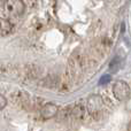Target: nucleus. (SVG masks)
I'll return each instance as SVG.
<instances>
[{"mask_svg":"<svg viewBox=\"0 0 131 131\" xmlns=\"http://www.w3.org/2000/svg\"><path fill=\"white\" fill-rule=\"evenodd\" d=\"M128 130L131 131V122H130V124H129V128H128Z\"/></svg>","mask_w":131,"mask_h":131,"instance_id":"10","label":"nucleus"},{"mask_svg":"<svg viewBox=\"0 0 131 131\" xmlns=\"http://www.w3.org/2000/svg\"><path fill=\"white\" fill-rule=\"evenodd\" d=\"M121 68H122V59L120 57H115L109 63V71L114 74V72L118 71Z\"/></svg>","mask_w":131,"mask_h":131,"instance_id":"6","label":"nucleus"},{"mask_svg":"<svg viewBox=\"0 0 131 131\" xmlns=\"http://www.w3.org/2000/svg\"><path fill=\"white\" fill-rule=\"evenodd\" d=\"M84 107L81 106V105H77L74 108L70 111V115H72V117L75 118H82L84 116Z\"/></svg>","mask_w":131,"mask_h":131,"instance_id":"7","label":"nucleus"},{"mask_svg":"<svg viewBox=\"0 0 131 131\" xmlns=\"http://www.w3.org/2000/svg\"><path fill=\"white\" fill-rule=\"evenodd\" d=\"M6 105H7V99H6V97H5L4 94H0V112H1L2 109L6 107Z\"/></svg>","mask_w":131,"mask_h":131,"instance_id":"8","label":"nucleus"},{"mask_svg":"<svg viewBox=\"0 0 131 131\" xmlns=\"http://www.w3.org/2000/svg\"><path fill=\"white\" fill-rule=\"evenodd\" d=\"M109 81H111V76H109V75H104L99 81V85H105V84H107Z\"/></svg>","mask_w":131,"mask_h":131,"instance_id":"9","label":"nucleus"},{"mask_svg":"<svg viewBox=\"0 0 131 131\" xmlns=\"http://www.w3.org/2000/svg\"><path fill=\"white\" fill-rule=\"evenodd\" d=\"M24 2L23 0H5L2 4V12L7 17H17L24 13Z\"/></svg>","mask_w":131,"mask_h":131,"instance_id":"1","label":"nucleus"},{"mask_svg":"<svg viewBox=\"0 0 131 131\" xmlns=\"http://www.w3.org/2000/svg\"><path fill=\"white\" fill-rule=\"evenodd\" d=\"M113 93L114 97L120 101L127 100L130 95V88L124 81H117L113 85Z\"/></svg>","mask_w":131,"mask_h":131,"instance_id":"2","label":"nucleus"},{"mask_svg":"<svg viewBox=\"0 0 131 131\" xmlns=\"http://www.w3.org/2000/svg\"><path fill=\"white\" fill-rule=\"evenodd\" d=\"M102 106H104V101H102L101 97H100V95H97V94L90 95L88 101H86V107H88L89 113L93 114V115L99 113V112L102 109Z\"/></svg>","mask_w":131,"mask_h":131,"instance_id":"3","label":"nucleus"},{"mask_svg":"<svg viewBox=\"0 0 131 131\" xmlns=\"http://www.w3.org/2000/svg\"><path fill=\"white\" fill-rule=\"evenodd\" d=\"M12 30H13V24L6 17L0 18V36L9 35L12 32Z\"/></svg>","mask_w":131,"mask_h":131,"instance_id":"5","label":"nucleus"},{"mask_svg":"<svg viewBox=\"0 0 131 131\" xmlns=\"http://www.w3.org/2000/svg\"><path fill=\"white\" fill-rule=\"evenodd\" d=\"M40 113L44 118H52V117H54L55 115H58V113H59V107L55 104H53V102H48V104H45L43 106Z\"/></svg>","mask_w":131,"mask_h":131,"instance_id":"4","label":"nucleus"}]
</instances>
